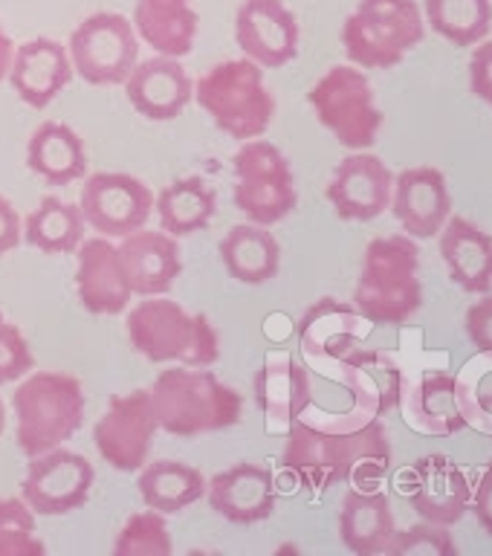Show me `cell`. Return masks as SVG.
<instances>
[{
	"mask_svg": "<svg viewBox=\"0 0 492 556\" xmlns=\"http://www.w3.org/2000/svg\"><path fill=\"white\" fill-rule=\"evenodd\" d=\"M281 464L311 493L337 484L380 486L391 467V443L380 420L354 432L316 429L295 420L287 432Z\"/></svg>",
	"mask_w": 492,
	"mask_h": 556,
	"instance_id": "cell-1",
	"label": "cell"
},
{
	"mask_svg": "<svg viewBox=\"0 0 492 556\" xmlns=\"http://www.w3.org/2000/svg\"><path fill=\"white\" fill-rule=\"evenodd\" d=\"M424 304L420 250L408 235H382L365 247L354 307L371 325H406Z\"/></svg>",
	"mask_w": 492,
	"mask_h": 556,
	"instance_id": "cell-2",
	"label": "cell"
},
{
	"mask_svg": "<svg viewBox=\"0 0 492 556\" xmlns=\"http://www.w3.org/2000/svg\"><path fill=\"white\" fill-rule=\"evenodd\" d=\"M148 391L156 426L177 438L220 432L238 426L243 417V397L215 371L177 365L160 374Z\"/></svg>",
	"mask_w": 492,
	"mask_h": 556,
	"instance_id": "cell-3",
	"label": "cell"
},
{
	"mask_svg": "<svg viewBox=\"0 0 492 556\" xmlns=\"http://www.w3.org/2000/svg\"><path fill=\"white\" fill-rule=\"evenodd\" d=\"M128 337L148 363H180L209 368L220 356V337L203 313L182 311L165 295H146L128 313Z\"/></svg>",
	"mask_w": 492,
	"mask_h": 556,
	"instance_id": "cell-4",
	"label": "cell"
},
{
	"mask_svg": "<svg viewBox=\"0 0 492 556\" xmlns=\"http://www.w3.org/2000/svg\"><path fill=\"white\" fill-rule=\"evenodd\" d=\"M17 446L26 458L70 441L85 424V389L73 374L35 371L12 394Z\"/></svg>",
	"mask_w": 492,
	"mask_h": 556,
	"instance_id": "cell-5",
	"label": "cell"
},
{
	"mask_svg": "<svg viewBox=\"0 0 492 556\" xmlns=\"http://www.w3.org/2000/svg\"><path fill=\"white\" fill-rule=\"evenodd\" d=\"M194 99L226 137L241 142L264 137L276 116V99L264 81V70L247 55L220 61L200 76Z\"/></svg>",
	"mask_w": 492,
	"mask_h": 556,
	"instance_id": "cell-6",
	"label": "cell"
},
{
	"mask_svg": "<svg viewBox=\"0 0 492 556\" xmlns=\"http://www.w3.org/2000/svg\"><path fill=\"white\" fill-rule=\"evenodd\" d=\"M424 35L426 21L415 0H359L342 24V47L356 67L391 70Z\"/></svg>",
	"mask_w": 492,
	"mask_h": 556,
	"instance_id": "cell-7",
	"label": "cell"
},
{
	"mask_svg": "<svg viewBox=\"0 0 492 556\" xmlns=\"http://www.w3.org/2000/svg\"><path fill=\"white\" fill-rule=\"evenodd\" d=\"M307 102L316 111V119L348 151H365L380 137L382 111L377 108L374 87L363 70L351 64H333L311 87Z\"/></svg>",
	"mask_w": 492,
	"mask_h": 556,
	"instance_id": "cell-8",
	"label": "cell"
},
{
	"mask_svg": "<svg viewBox=\"0 0 492 556\" xmlns=\"http://www.w3.org/2000/svg\"><path fill=\"white\" fill-rule=\"evenodd\" d=\"M235 168V206L250 217L252 224L273 226L285 220L299 203L293 168L287 156L267 139H247L232 156Z\"/></svg>",
	"mask_w": 492,
	"mask_h": 556,
	"instance_id": "cell-9",
	"label": "cell"
},
{
	"mask_svg": "<svg viewBox=\"0 0 492 556\" xmlns=\"http://www.w3.org/2000/svg\"><path fill=\"white\" fill-rule=\"evenodd\" d=\"M67 55L87 85H125L139 61V35L119 12H96L70 33Z\"/></svg>",
	"mask_w": 492,
	"mask_h": 556,
	"instance_id": "cell-10",
	"label": "cell"
},
{
	"mask_svg": "<svg viewBox=\"0 0 492 556\" xmlns=\"http://www.w3.org/2000/svg\"><path fill=\"white\" fill-rule=\"evenodd\" d=\"M156 429L160 426L151 406V391L137 389L128 394H113L104 415L96 420V450L113 469L137 472L148 464Z\"/></svg>",
	"mask_w": 492,
	"mask_h": 556,
	"instance_id": "cell-11",
	"label": "cell"
},
{
	"mask_svg": "<svg viewBox=\"0 0 492 556\" xmlns=\"http://www.w3.org/2000/svg\"><path fill=\"white\" fill-rule=\"evenodd\" d=\"M78 206L90 229L104 238H125L151 220L154 194L134 174L96 172L81 186Z\"/></svg>",
	"mask_w": 492,
	"mask_h": 556,
	"instance_id": "cell-12",
	"label": "cell"
},
{
	"mask_svg": "<svg viewBox=\"0 0 492 556\" xmlns=\"http://www.w3.org/2000/svg\"><path fill=\"white\" fill-rule=\"evenodd\" d=\"M93 481L96 469L85 455L55 446L29 458L26 478L21 481V498L41 516H67L85 507Z\"/></svg>",
	"mask_w": 492,
	"mask_h": 556,
	"instance_id": "cell-13",
	"label": "cell"
},
{
	"mask_svg": "<svg viewBox=\"0 0 492 556\" xmlns=\"http://www.w3.org/2000/svg\"><path fill=\"white\" fill-rule=\"evenodd\" d=\"M403 493L408 495L420 519L452 528L467 516L472 486H469L467 472L455 460L441 452H432V455L417 458L403 472Z\"/></svg>",
	"mask_w": 492,
	"mask_h": 556,
	"instance_id": "cell-14",
	"label": "cell"
},
{
	"mask_svg": "<svg viewBox=\"0 0 492 556\" xmlns=\"http://www.w3.org/2000/svg\"><path fill=\"white\" fill-rule=\"evenodd\" d=\"M235 41L258 67H285L299 55V21L285 0H243L235 12Z\"/></svg>",
	"mask_w": 492,
	"mask_h": 556,
	"instance_id": "cell-15",
	"label": "cell"
},
{
	"mask_svg": "<svg viewBox=\"0 0 492 556\" xmlns=\"http://www.w3.org/2000/svg\"><path fill=\"white\" fill-rule=\"evenodd\" d=\"M391 189L394 174L389 165L380 156L354 151L337 165L325 194L342 220H374L389 208Z\"/></svg>",
	"mask_w": 492,
	"mask_h": 556,
	"instance_id": "cell-16",
	"label": "cell"
},
{
	"mask_svg": "<svg viewBox=\"0 0 492 556\" xmlns=\"http://www.w3.org/2000/svg\"><path fill=\"white\" fill-rule=\"evenodd\" d=\"M368 325L363 313L337 299H319L307 307V313L299 321V345L313 368H328L348 356L354 348H359L368 337Z\"/></svg>",
	"mask_w": 492,
	"mask_h": 556,
	"instance_id": "cell-17",
	"label": "cell"
},
{
	"mask_svg": "<svg viewBox=\"0 0 492 556\" xmlns=\"http://www.w3.org/2000/svg\"><path fill=\"white\" fill-rule=\"evenodd\" d=\"M389 206L408 238H420V241L434 238L452 215V194L446 177L432 165H417V168L400 172L394 177Z\"/></svg>",
	"mask_w": 492,
	"mask_h": 556,
	"instance_id": "cell-18",
	"label": "cell"
},
{
	"mask_svg": "<svg viewBox=\"0 0 492 556\" xmlns=\"http://www.w3.org/2000/svg\"><path fill=\"white\" fill-rule=\"evenodd\" d=\"M398 406L403 408L406 424L420 434L450 438L464 429V417L455 400V377L438 368H424V371L403 368Z\"/></svg>",
	"mask_w": 492,
	"mask_h": 556,
	"instance_id": "cell-19",
	"label": "cell"
},
{
	"mask_svg": "<svg viewBox=\"0 0 492 556\" xmlns=\"http://www.w3.org/2000/svg\"><path fill=\"white\" fill-rule=\"evenodd\" d=\"M125 93L139 116L151 122H172L194 99V81L180 61L156 52L154 59H146L142 64L137 61V67L125 78Z\"/></svg>",
	"mask_w": 492,
	"mask_h": 556,
	"instance_id": "cell-20",
	"label": "cell"
},
{
	"mask_svg": "<svg viewBox=\"0 0 492 556\" xmlns=\"http://www.w3.org/2000/svg\"><path fill=\"white\" fill-rule=\"evenodd\" d=\"M122 273L128 278L130 293L165 295L180 276L182 261L177 238L163 229H137L122 238L116 247Z\"/></svg>",
	"mask_w": 492,
	"mask_h": 556,
	"instance_id": "cell-21",
	"label": "cell"
},
{
	"mask_svg": "<svg viewBox=\"0 0 492 556\" xmlns=\"http://www.w3.org/2000/svg\"><path fill=\"white\" fill-rule=\"evenodd\" d=\"M206 495L209 507L232 525H255L269 519L278 498L273 472L250 460L217 472L212 484H206Z\"/></svg>",
	"mask_w": 492,
	"mask_h": 556,
	"instance_id": "cell-22",
	"label": "cell"
},
{
	"mask_svg": "<svg viewBox=\"0 0 492 556\" xmlns=\"http://www.w3.org/2000/svg\"><path fill=\"white\" fill-rule=\"evenodd\" d=\"M9 81L15 87L21 102L35 111H43L73 81L67 47L52 38H33V41L21 43L12 55Z\"/></svg>",
	"mask_w": 492,
	"mask_h": 556,
	"instance_id": "cell-23",
	"label": "cell"
},
{
	"mask_svg": "<svg viewBox=\"0 0 492 556\" xmlns=\"http://www.w3.org/2000/svg\"><path fill=\"white\" fill-rule=\"evenodd\" d=\"M78 302L87 313L96 316H116L128 307L130 285L122 273L119 255L111 238H90L78 243V269H76Z\"/></svg>",
	"mask_w": 492,
	"mask_h": 556,
	"instance_id": "cell-24",
	"label": "cell"
},
{
	"mask_svg": "<svg viewBox=\"0 0 492 556\" xmlns=\"http://www.w3.org/2000/svg\"><path fill=\"white\" fill-rule=\"evenodd\" d=\"M252 389L261 412L267 417L269 432L290 429L313 403L311 371L285 351L267 356V363L261 365V371L252 380Z\"/></svg>",
	"mask_w": 492,
	"mask_h": 556,
	"instance_id": "cell-25",
	"label": "cell"
},
{
	"mask_svg": "<svg viewBox=\"0 0 492 556\" xmlns=\"http://www.w3.org/2000/svg\"><path fill=\"white\" fill-rule=\"evenodd\" d=\"M394 513L389 495L377 486H351L339 510V539L351 554H386L394 536Z\"/></svg>",
	"mask_w": 492,
	"mask_h": 556,
	"instance_id": "cell-26",
	"label": "cell"
},
{
	"mask_svg": "<svg viewBox=\"0 0 492 556\" xmlns=\"http://www.w3.org/2000/svg\"><path fill=\"white\" fill-rule=\"evenodd\" d=\"M441 258L464 293L492 290V238L464 215H450L441 232Z\"/></svg>",
	"mask_w": 492,
	"mask_h": 556,
	"instance_id": "cell-27",
	"label": "cell"
},
{
	"mask_svg": "<svg viewBox=\"0 0 492 556\" xmlns=\"http://www.w3.org/2000/svg\"><path fill=\"white\" fill-rule=\"evenodd\" d=\"M130 24L160 55L182 59L194 50L200 15L191 0H137Z\"/></svg>",
	"mask_w": 492,
	"mask_h": 556,
	"instance_id": "cell-28",
	"label": "cell"
},
{
	"mask_svg": "<svg viewBox=\"0 0 492 556\" xmlns=\"http://www.w3.org/2000/svg\"><path fill=\"white\" fill-rule=\"evenodd\" d=\"M26 165L50 186H70L87 174L85 142L64 122H41L26 142Z\"/></svg>",
	"mask_w": 492,
	"mask_h": 556,
	"instance_id": "cell-29",
	"label": "cell"
},
{
	"mask_svg": "<svg viewBox=\"0 0 492 556\" xmlns=\"http://www.w3.org/2000/svg\"><path fill=\"white\" fill-rule=\"evenodd\" d=\"M226 273L241 285H267L281 267V247L261 224H235L220 241Z\"/></svg>",
	"mask_w": 492,
	"mask_h": 556,
	"instance_id": "cell-30",
	"label": "cell"
},
{
	"mask_svg": "<svg viewBox=\"0 0 492 556\" xmlns=\"http://www.w3.org/2000/svg\"><path fill=\"white\" fill-rule=\"evenodd\" d=\"M163 232L189 238L203 232L217 212V194L203 177H180L154 198Z\"/></svg>",
	"mask_w": 492,
	"mask_h": 556,
	"instance_id": "cell-31",
	"label": "cell"
},
{
	"mask_svg": "<svg viewBox=\"0 0 492 556\" xmlns=\"http://www.w3.org/2000/svg\"><path fill=\"white\" fill-rule=\"evenodd\" d=\"M139 495L151 510L165 516L182 513L189 504L200 502L206 495V478L198 467L186 460H154L146 464L137 478Z\"/></svg>",
	"mask_w": 492,
	"mask_h": 556,
	"instance_id": "cell-32",
	"label": "cell"
},
{
	"mask_svg": "<svg viewBox=\"0 0 492 556\" xmlns=\"http://www.w3.org/2000/svg\"><path fill=\"white\" fill-rule=\"evenodd\" d=\"M85 226L81 206L50 194L26 215L24 238L43 255H67L85 241Z\"/></svg>",
	"mask_w": 492,
	"mask_h": 556,
	"instance_id": "cell-33",
	"label": "cell"
},
{
	"mask_svg": "<svg viewBox=\"0 0 492 556\" xmlns=\"http://www.w3.org/2000/svg\"><path fill=\"white\" fill-rule=\"evenodd\" d=\"M426 24L455 47H476L492 29V0H424Z\"/></svg>",
	"mask_w": 492,
	"mask_h": 556,
	"instance_id": "cell-34",
	"label": "cell"
},
{
	"mask_svg": "<svg viewBox=\"0 0 492 556\" xmlns=\"http://www.w3.org/2000/svg\"><path fill=\"white\" fill-rule=\"evenodd\" d=\"M455 400H458L464 426L492 438V351H478L455 374Z\"/></svg>",
	"mask_w": 492,
	"mask_h": 556,
	"instance_id": "cell-35",
	"label": "cell"
},
{
	"mask_svg": "<svg viewBox=\"0 0 492 556\" xmlns=\"http://www.w3.org/2000/svg\"><path fill=\"white\" fill-rule=\"evenodd\" d=\"M113 554L116 556H172L174 542L172 530L165 525V513L160 510H142L134 513L119 536L113 542Z\"/></svg>",
	"mask_w": 492,
	"mask_h": 556,
	"instance_id": "cell-36",
	"label": "cell"
},
{
	"mask_svg": "<svg viewBox=\"0 0 492 556\" xmlns=\"http://www.w3.org/2000/svg\"><path fill=\"white\" fill-rule=\"evenodd\" d=\"M35 513L24 498H0V556H41Z\"/></svg>",
	"mask_w": 492,
	"mask_h": 556,
	"instance_id": "cell-37",
	"label": "cell"
},
{
	"mask_svg": "<svg viewBox=\"0 0 492 556\" xmlns=\"http://www.w3.org/2000/svg\"><path fill=\"white\" fill-rule=\"evenodd\" d=\"M386 554L391 556H458V545L446 525L420 521L406 530H394Z\"/></svg>",
	"mask_w": 492,
	"mask_h": 556,
	"instance_id": "cell-38",
	"label": "cell"
},
{
	"mask_svg": "<svg viewBox=\"0 0 492 556\" xmlns=\"http://www.w3.org/2000/svg\"><path fill=\"white\" fill-rule=\"evenodd\" d=\"M33 368V348H29L26 337L21 333V328L3 319V313H0V386L21 380Z\"/></svg>",
	"mask_w": 492,
	"mask_h": 556,
	"instance_id": "cell-39",
	"label": "cell"
},
{
	"mask_svg": "<svg viewBox=\"0 0 492 556\" xmlns=\"http://www.w3.org/2000/svg\"><path fill=\"white\" fill-rule=\"evenodd\" d=\"M469 90L481 102L492 104V41H478L469 55Z\"/></svg>",
	"mask_w": 492,
	"mask_h": 556,
	"instance_id": "cell-40",
	"label": "cell"
},
{
	"mask_svg": "<svg viewBox=\"0 0 492 556\" xmlns=\"http://www.w3.org/2000/svg\"><path fill=\"white\" fill-rule=\"evenodd\" d=\"M464 328H467L469 342L478 348V351H492V295L484 293L481 302H476L467 311V319H464Z\"/></svg>",
	"mask_w": 492,
	"mask_h": 556,
	"instance_id": "cell-41",
	"label": "cell"
},
{
	"mask_svg": "<svg viewBox=\"0 0 492 556\" xmlns=\"http://www.w3.org/2000/svg\"><path fill=\"white\" fill-rule=\"evenodd\" d=\"M469 510L478 519V525L492 536V460L478 476V484L472 486V498H469Z\"/></svg>",
	"mask_w": 492,
	"mask_h": 556,
	"instance_id": "cell-42",
	"label": "cell"
},
{
	"mask_svg": "<svg viewBox=\"0 0 492 556\" xmlns=\"http://www.w3.org/2000/svg\"><path fill=\"white\" fill-rule=\"evenodd\" d=\"M24 241V226H21V215L12 206V200L0 194V255H7Z\"/></svg>",
	"mask_w": 492,
	"mask_h": 556,
	"instance_id": "cell-43",
	"label": "cell"
},
{
	"mask_svg": "<svg viewBox=\"0 0 492 556\" xmlns=\"http://www.w3.org/2000/svg\"><path fill=\"white\" fill-rule=\"evenodd\" d=\"M12 55H15V41L9 38L3 29H0V78L9 76V67H12Z\"/></svg>",
	"mask_w": 492,
	"mask_h": 556,
	"instance_id": "cell-44",
	"label": "cell"
},
{
	"mask_svg": "<svg viewBox=\"0 0 492 556\" xmlns=\"http://www.w3.org/2000/svg\"><path fill=\"white\" fill-rule=\"evenodd\" d=\"M7 429V406H3V400H0V434Z\"/></svg>",
	"mask_w": 492,
	"mask_h": 556,
	"instance_id": "cell-45",
	"label": "cell"
}]
</instances>
